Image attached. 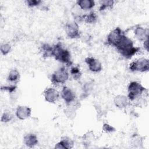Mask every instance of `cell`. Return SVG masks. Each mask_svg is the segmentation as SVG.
<instances>
[{"label": "cell", "instance_id": "obj_1", "mask_svg": "<svg viewBox=\"0 0 149 149\" xmlns=\"http://www.w3.org/2000/svg\"><path fill=\"white\" fill-rule=\"evenodd\" d=\"M115 47L123 57L127 59L132 57L140 50L139 48L133 46L132 40L125 34L122 36Z\"/></svg>", "mask_w": 149, "mask_h": 149}, {"label": "cell", "instance_id": "obj_2", "mask_svg": "<svg viewBox=\"0 0 149 149\" xmlns=\"http://www.w3.org/2000/svg\"><path fill=\"white\" fill-rule=\"evenodd\" d=\"M52 56L56 60L68 66L72 64L69 52L66 48H64L60 43H58L52 47Z\"/></svg>", "mask_w": 149, "mask_h": 149}, {"label": "cell", "instance_id": "obj_3", "mask_svg": "<svg viewBox=\"0 0 149 149\" xmlns=\"http://www.w3.org/2000/svg\"><path fill=\"white\" fill-rule=\"evenodd\" d=\"M146 88L139 83L137 81H132L128 86V95L129 100L133 101L137 98H139Z\"/></svg>", "mask_w": 149, "mask_h": 149}, {"label": "cell", "instance_id": "obj_4", "mask_svg": "<svg viewBox=\"0 0 149 149\" xmlns=\"http://www.w3.org/2000/svg\"><path fill=\"white\" fill-rule=\"evenodd\" d=\"M69 78V73L65 67L56 70L51 76V80L55 84H63Z\"/></svg>", "mask_w": 149, "mask_h": 149}, {"label": "cell", "instance_id": "obj_5", "mask_svg": "<svg viewBox=\"0 0 149 149\" xmlns=\"http://www.w3.org/2000/svg\"><path fill=\"white\" fill-rule=\"evenodd\" d=\"M130 70L133 72H145L149 70V61L146 58H140L133 62L129 66Z\"/></svg>", "mask_w": 149, "mask_h": 149}, {"label": "cell", "instance_id": "obj_6", "mask_svg": "<svg viewBox=\"0 0 149 149\" xmlns=\"http://www.w3.org/2000/svg\"><path fill=\"white\" fill-rule=\"evenodd\" d=\"M124 34L125 33L119 27L115 28L114 30L111 31L107 36V42L108 44L115 47Z\"/></svg>", "mask_w": 149, "mask_h": 149}, {"label": "cell", "instance_id": "obj_7", "mask_svg": "<svg viewBox=\"0 0 149 149\" xmlns=\"http://www.w3.org/2000/svg\"><path fill=\"white\" fill-rule=\"evenodd\" d=\"M65 31L69 38H76L80 37L79 26L75 22L68 23L65 26Z\"/></svg>", "mask_w": 149, "mask_h": 149}, {"label": "cell", "instance_id": "obj_8", "mask_svg": "<svg viewBox=\"0 0 149 149\" xmlns=\"http://www.w3.org/2000/svg\"><path fill=\"white\" fill-rule=\"evenodd\" d=\"M85 62L87 64L90 70L93 72H99L102 69L101 63L99 60L93 57H87Z\"/></svg>", "mask_w": 149, "mask_h": 149}, {"label": "cell", "instance_id": "obj_9", "mask_svg": "<svg viewBox=\"0 0 149 149\" xmlns=\"http://www.w3.org/2000/svg\"><path fill=\"white\" fill-rule=\"evenodd\" d=\"M31 113V109L27 106H18L16 111V115L20 120H24L29 118Z\"/></svg>", "mask_w": 149, "mask_h": 149}, {"label": "cell", "instance_id": "obj_10", "mask_svg": "<svg viewBox=\"0 0 149 149\" xmlns=\"http://www.w3.org/2000/svg\"><path fill=\"white\" fill-rule=\"evenodd\" d=\"M61 97L65 102L70 104L73 102L75 98V95L72 90L67 86H64L61 91Z\"/></svg>", "mask_w": 149, "mask_h": 149}, {"label": "cell", "instance_id": "obj_11", "mask_svg": "<svg viewBox=\"0 0 149 149\" xmlns=\"http://www.w3.org/2000/svg\"><path fill=\"white\" fill-rule=\"evenodd\" d=\"M59 94L58 91L53 88H48L44 92V98L46 101L54 103L58 99Z\"/></svg>", "mask_w": 149, "mask_h": 149}, {"label": "cell", "instance_id": "obj_12", "mask_svg": "<svg viewBox=\"0 0 149 149\" xmlns=\"http://www.w3.org/2000/svg\"><path fill=\"white\" fill-rule=\"evenodd\" d=\"M149 30L148 29H144L141 27H137L134 30L136 37L141 41H145L148 40Z\"/></svg>", "mask_w": 149, "mask_h": 149}, {"label": "cell", "instance_id": "obj_13", "mask_svg": "<svg viewBox=\"0 0 149 149\" xmlns=\"http://www.w3.org/2000/svg\"><path fill=\"white\" fill-rule=\"evenodd\" d=\"M114 104L116 107L119 108H123L126 107L129 104L128 98L124 95H118L113 100Z\"/></svg>", "mask_w": 149, "mask_h": 149}, {"label": "cell", "instance_id": "obj_14", "mask_svg": "<svg viewBox=\"0 0 149 149\" xmlns=\"http://www.w3.org/2000/svg\"><path fill=\"white\" fill-rule=\"evenodd\" d=\"M24 143L29 147H33L38 143V139L36 134H27L24 137Z\"/></svg>", "mask_w": 149, "mask_h": 149}, {"label": "cell", "instance_id": "obj_15", "mask_svg": "<svg viewBox=\"0 0 149 149\" xmlns=\"http://www.w3.org/2000/svg\"><path fill=\"white\" fill-rule=\"evenodd\" d=\"M73 141L68 137H64L62 140L58 143L55 148H71L73 147Z\"/></svg>", "mask_w": 149, "mask_h": 149}, {"label": "cell", "instance_id": "obj_16", "mask_svg": "<svg viewBox=\"0 0 149 149\" xmlns=\"http://www.w3.org/2000/svg\"><path fill=\"white\" fill-rule=\"evenodd\" d=\"M76 3L83 10H90L95 5V2L93 0H79Z\"/></svg>", "mask_w": 149, "mask_h": 149}, {"label": "cell", "instance_id": "obj_17", "mask_svg": "<svg viewBox=\"0 0 149 149\" xmlns=\"http://www.w3.org/2000/svg\"><path fill=\"white\" fill-rule=\"evenodd\" d=\"M20 79V73L19 71L15 69H12L8 73L7 80L9 82L15 83L17 81Z\"/></svg>", "mask_w": 149, "mask_h": 149}, {"label": "cell", "instance_id": "obj_18", "mask_svg": "<svg viewBox=\"0 0 149 149\" xmlns=\"http://www.w3.org/2000/svg\"><path fill=\"white\" fill-rule=\"evenodd\" d=\"M82 19L87 23H94L97 20V16L94 12H91L87 15H83Z\"/></svg>", "mask_w": 149, "mask_h": 149}, {"label": "cell", "instance_id": "obj_19", "mask_svg": "<svg viewBox=\"0 0 149 149\" xmlns=\"http://www.w3.org/2000/svg\"><path fill=\"white\" fill-rule=\"evenodd\" d=\"M100 10L102 11L105 10L107 8H111L114 4V1L112 0H106V1H100Z\"/></svg>", "mask_w": 149, "mask_h": 149}, {"label": "cell", "instance_id": "obj_20", "mask_svg": "<svg viewBox=\"0 0 149 149\" xmlns=\"http://www.w3.org/2000/svg\"><path fill=\"white\" fill-rule=\"evenodd\" d=\"M42 51L43 52V55L45 56H52V47L48 44H44L42 45Z\"/></svg>", "mask_w": 149, "mask_h": 149}, {"label": "cell", "instance_id": "obj_21", "mask_svg": "<svg viewBox=\"0 0 149 149\" xmlns=\"http://www.w3.org/2000/svg\"><path fill=\"white\" fill-rule=\"evenodd\" d=\"M70 73L73 76V79L75 80H78L80 78L81 76V73L79 67L73 66L70 69Z\"/></svg>", "mask_w": 149, "mask_h": 149}, {"label": "cell", "instance_id": "obj_22", "mask_svg": "<svg viewBox=\"0 0 149 149\" xmlns=\"http://www.w3.org/2000/svg\"><path fill=\"white\" fill-rule=\"evenodd\" d=\"M73 107V106H69L65 110L66 115L70 119L73 118L76 116V108Z\"/></svg>", "mask_w": 149, "mask_h": 149}, {"label": "cell", "instance_id": "obj_23", "mask_svg": "<svg viewBox=\"0 0 149 149\" xmlns=\"http://www.w3.org/2000/svg\"><path fill=\"white\" fill-rule=\"evenodd\" d=\"M0 50L2 55H7L11 50V45L8 43H3L1 45Z\"/></svg>", "mask_w": 149, "mask_h": 149}, {"label": "cell", "instance_id": "obj_24", "mask_svg": "<svg viewBox=\"0 0 149 149\" xmlns=\"http://www.w3.org/2000/svg\"><path fill=\"white\" fill-rule=\"evenodd\" d=\"M94 134L92 133V132H88L86 134L83 136V140L84 143H86L87 144H88L90 143V142L92 141V140L94 139Z\"/></svg>", "mask_w": 149, "mask_h": 149}, {"label": "cell", "instance_id": "obj_25", "mask_svg": "<svg viewBox=\"0 0 149 149\" xmlns=\"http://www.w3.org/2000/svg\"><path fill=\"white\" fill-rule=\"evenodd\" d=\"M12 118V116L10 115V113H9V112H5L3 113V115L1 117V122H4V123H6V122H8L10 121Z\"/></svg>", "mask_w": 149, "mask_h": 149}, {"label": "cell", "instance_id": "obj_26", "mask_svg": "<svg viewBox=\"0 0 149 149\" xmlns=\"http://www.w3.org/2000/svg\"><path fill=\"white\" fill-rule=\"evenodd\" d=\"M102 130H104V132H105L106 133H111V132H113L116 130L115 127H113V126H112L111 125H110L108 123L104 124V125L102 126Z\"/></svg>", "mask_w": 149, "mask_h": 149}, {"label": "cell", "instance_id": "obj_27", "mask_svg": "<svg viewBox=\"0 0 149 149\" xmlns=\"http://www.w3.org/2000/svg\"><path fill=\"white\" fill-rule=\"evenodd\" d=\"M27 4L30 7H34L40 5L41 2V1L39 0H28L26 1Z\"/></svg>", "mask_w": 149, "mask_h": 149}, {"label": "cell", "instance_id": "obj_28", "mask_svg": "<svg viewBox=\"0 0 149 149\" xmlns=\"http://www.w3.org/2000/svg\"><path fill=\"white\" fill-rule=\"evenodd\" d=\"M16 87L15 86L13 85H10V86H2L1 87V90H5V91H8L9 93H12L13 91H15V90L16 89Z\"/></svg>", "mask_w": 149, "mask_h": 149}, {"label": "cell", "instance_id": "obj_29", "mask_svg": "<svg viewBox=\"0 0 149 149\" xmlns=\"http://www.w3.org/2000/svg\"><path fill=\"white\" fill-rule=\"evenodd\" d=\"M132 144L137 146L139 144H142V140L141 138L139 136H135L132 139Z\"/></svg>", "mask_w": 149, "mask_h": 149}, {"label": "cell", "instance_id": "obj_30", "mask_svg": "<svg viewBox=\"0 0 149 149\" xmlns=\"http://www.w3.org/2000/svg\"><path fill=\"white\" fill-rule=\"evenodd\" d=\"M92 88H93L92 83H87L84 84V86L83 87V91H84L85 93H88L92 89Z\"/></svg>", "mask_w": 149, "mask_h": 149}, {"label": "cell", "instance_id": "obj_31", "mask_svg": "<svg viewBox=\"0 0 149 149\" xmlns=\"http://www.w3.org/2000/svg\"><path fill=\"white\" fill-rule=\"evenodd\" d=\"M144 47L146 49V50L148 51V40L144 41Z\"/></svg>", "mask_w": 149, "mask_h": 149}]
</instances>
